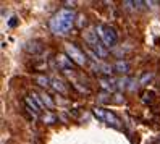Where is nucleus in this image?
I'll list each match as a JSON object with an SVG mask.
<instances>
[{"mask_svg": "<svg viewBox=\"0 0 160 144\" xmlns=\"http://www.w3.org/2000/svg\"><path fill=\"white\" fill-rule=\"evenodd\" d=\"M74 21H76V15H74L73 10L70 8H62L55 13L50 21H49V26H50V31L57 36H65L71 31V28L74 26Z\"/></svg>", "mask_w": 160, "mask_h": 144, "instance_id": "1", "label": "nucleus"}, {"mask_svg": "<svg viewBox=\"0 0 160 144\" xmlns=\"http://www.w3.org/2000/svg\"><path fill=\"white\" fill-rule=\"evenodd\" d=\"M96 33H97L99 39L102 41V44L105 45V47H113V45H117L118 37H117V33L113 31V28L105 26V24H97V26H96Z\"/></svg>", "mask_w": 160, "mask_h": 144, "instance_id": "2", "label": "nucleus"}, {"mask_svg": "<svg viewBox=\"0 0 160 144\" xmlns=\"http://www.w3.org/2000/svg\"><path fill=\"white\" fill-rule=\"evenodd\" d=\"M65 52H67V55L71 59L73 63H76L78 66H84L88 63V57H86V52H82L79 50L74 44L68 42V44H65Z\"/></svg>", "mask_w": 160, "mask_h": 144, "instance_id": "3", "label": "nucleus"}, {"mask_svg": "<svg viewBox=\"0 0 160 144\" xmlns=\"http://www.w3.org/2000/svg\"><path fill=\"white\" fill-rule=\"evenodd\" d=\"M82 37H84V41H86V44H89L91 49H94L99 42H102L99 39V36L96 33V28L94 29H86V31H82Z\"/></svg>", "mask_w": 160, "mask_h": 144, "instance_id": "4", "label": "nucleus"}, {"mask_svg": "<svg viewBox=\"0 0 160 144\" xmlns=\"http://www.w3.org/2000/svg\"><path fill=\"white\" fill-rule=\"evenodd\" d=\"M57 63H58V68L63 70V71L73 70V62L67 54H58L57 55Z\"/></svg>", "mask_w": 160, "mask_h": 144, "instance_id": "5", "label": "nucleus"}, {"mask_svg": "<svg viewBox=\"0 0 160 144\" xmlns=\"http://www.w3.org/2000/svg\"><path fill=\"white\" fill-rule=\"evenodd\" d=\"M103 121H105L107 125H110V126H113V128H121V123H120V118L117 117V115L113 112H110V110H105V118H103Z\"/></svg>", "mask_w": 160, "mask_h": 144, "instance_id": "6", "label": "nucleus"}, {"mask_svg": "<svg viewBox=\"0 0 160 144\" xmlns=\"http://www.w3.org/2000/svg\"><path fill=\"white\" fill-rule=\"evenodd\" d=\"M50 84H52V88L57 92H60L63 95L68 94V88H67V84H65V81H62L58 78H50Z\"/></svg>", "mask_w": 160, "mask_h": 144, "instance_id": "7", "label": "nucleus"}, {"mask_svg": "<svg viewBox=\"0 0 160 144\" xmlns=\"http://www.w3.org/2000/svg\"><path fill=\"white\" fill-rule=\"evenodd\" d=\"M100 88L105 89L107 92H113L118 86H117V81L112 80V78H102L100 80Z\"/></svg>", "mask_w": 160, "mask_h": 144, "instance_id": "8", "label": "nucleus"}, {"mask_svg": "<svg viewBox=\"0 0 160 144\" xmlns=\"http://www.w3.org/2000/svg\"><path fill=\"white\" fill-rule=\"evenodd\" d=\"M113 70L118 71V73H121V75H125V73L129 71V63L126 60H117L115 65H113Z\"/></svg>", "mask_w": 160, "mask_h": 144, "instance_id": "9", "label": "nucleus"}, {"mask_svg": "<svg viewBox=\"0 0 160 144\" xmlns=\"http://www.w3.org/2000/svg\"><path fill=\"white\" fill-rule=\"evenodd\" d=\"M34 81L41 86V88L47 89V88H50V78H47L45 75H34Z\"/></svg>", "mask_w": 160, "mask_h": 144, "instance_id": "10", "label": "nucleus"}, {"mask_svg": "<svg viewBox=\"0 0 160 144\" xmlns=\"http://www.w3.org/2000/svg\"><path fill=\"white\" fill-rule=\"evenodd\" d=\"M24 102H26V105H28V109H29V110H32L36 115L41 112V107L36 104V100L31 97V95H26V97H24Z\"/></svg>", "mask_w": 160, "mask_h": 144, "instance_id": "11", "label": "nucleus"}, {"mask_svg": "<svg viewBox=\"0 0 160 144\" xmlns=\"http://www.w3.org/2000/svg\"><path fill=\"white\" fill-rule=\"evenodd\" d=\"M41 99H42V102H44V105H45V109H49V110H52L53 107H55V104H53V100L50 99V95L49 94H41Z\"/></svg>", "mask_w": 160, "mask_h": 144, "instance_id": "12", "label": "nucleus"}, {"mask_svg": "<svg viewBox=\"0 0 160 144\" xmlns=\"http://www.w3.org/2000/svg\"><path fill=\"white\" fill-rule=\"evenodd\" d=\"M42 120H44V123H47V125H52V123L57 121V115L52 113V112H45V113L42 115Z\"/></svg>", "mask_w": 160, "mask_h": 144, "instance_id": "13", "label": "nucleus"}, {"mask_svg": "<svg viewBox=\"0 0 160 144\" xmlns=\"http://www.w3.org/2000/svg\"><path fill=\"white\" fill-rule=\"evenodd\" d=\"M92 113L96 115V117H97L99 120H102V121H103V118H105V110L100 109V107H96V109L92 110Z\"/></svg>", "mask_w": 160, "mask_h": 144, "instance_id": "14", "label": "nucleus"}, {"mask_svg": "<svg viewBox=\"0 0 160 144\" xmlns=\"http://www.w3.org/2000/svg\"><path fill=\"white\" fill-rule=\"evenodd\" d=\"M150 78H152V75H150V73H146L142 78L139 80V83H141V84H147V81H150Z\"/></svg>", "mask_w": 160, "mask_h": 144, "instance_id": "15", "label": "nucleus"}, {"mask_svg": "<svg viewBox=\"0 0 160 144\" xmlns=\"http://www.w3.org/2000/svg\"><path fill=\"white\" fill-rule=\"evenodd\" d=\"M126 83H128V78H123V80H118L117 81V86L121 89V88H126Z\"/></svg>", "mask_w": 160, "mask_h": 144, "instance_id": "16", "label": "nucleus"}, {"mask_svg": "<svg viewBox=\"0 0 160 144\" xmlns=\"http://www.w3.org/2000/svg\"><path fill=\"white\" fill-rule=\"evenodd\" d=\"M82 23H84V24L88 23V20H86V16H79V28H82Z\"/></svg>", "mask_w": 160, "mask_h": 144, "instance_id": "17", "label": "nucleus"}, {"mask_svg": "<svg viewBox=\"0 0 160 144\" xmlns=\"http://www.w3.org/2000/svg\"><path fill=\"white\" fill-rule=\"evenodd\" d=\"M65 5H67V8H68V7H73L74 2H65Z\"/></svg>", "mask_w": 160, "mask_h": 144, "instance_id": "18", "label": "nucleus"}, {"mask_svg": "<svg viewBox=\"0 0 160 144\" xmlns=\"http://www.w3.org/2000/svg\"><path fill=\"white\" fill-rule=\"evenodd\" d=\"M158 144H160V142H158Z\"/></svg>", "mask_w": 160, "mask_h": 144, "instance_id": "19", "label": "nucleus"}]
</instances>
